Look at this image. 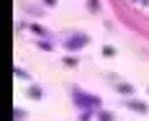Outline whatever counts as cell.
Wrapping results in <instances>:
<instances>
[{"label": "cell", "mask_w": 149, "mask_h": 121, "mask_svg": "<svg viewBox=\"0 0 149 121\" xmlns=\"http://www.w3.org/2000/svg\"><path fill=\"white\" fill-rule=\"evenodd\" d=\"M26 95H29L31 101H41V98H44V90L36 88V85H31V88H26Z\"/></svg>", "instance_id": "cell-6"}, {"label": "cell", "mask_w": 149, "mask_h": 121, "mask_svg": "<svg viewBox=\"0 0 149 121\" xmlns=\"http://www.w3.org/2000/svg\"><path fill=\"white\" fill-rule=\"evenodd\" d=\"M70 98H72V103H74L77 111H95V113H98V111L103 108V98L82 90L80 85H72V88H70Z\"/></svg>", "instance_id": "cell-1"}, {"label": "cell", "mask_w": 149, "mask_h": 121, "mask_svg": "<svg viewBox=\"0 0 149 121\" xmlns=\"http://www.w3.org/2000/svg\"><path fill=\"white\" fill-rule=\"evenodd\" d=\"M95 111H80V121H93Z\"/></svg>", "instance_id": "cell-12"}, {"label": "cell", "mask_w": 149, "mask_h": 121, "mask_svg": "<svg viewBox=\"0 0 149 121\" xmlns=\"http://www.w3.org/2000/svg\"><path fill=\"white\" fill-rule=\"evenodd\" d=\"M100 54H103V57H116V49H113V46H103Z\"/></svg>", "instance_id": "cell-13"}, {"label": "cell", "mask_w": 149, "mask_h": 121, "mask_svg": "<svg viewBox=\"0 0 149 121\" xmlns=\"http://www.w3.org/2000/svg\"><path fill=\"white\" fill-rule=\"evenodd\" d=\"M88 44H90V34H85V31H72L70 36H64V39H62L59 46L64 49V52L74 54V52H82Z\"/></svg>", "instance_id": "cell-2"}, {"label": "cell", "mask_w": 149, "mask_h": 121, "mask_svg": "<svg viewBox=\"0 0 149 121\" xmlns=\"http://www.w3.org/2000/svg\"><path fill=\"white\" fill-rule=\"evenodd\" d=\"M62 64L72 70V67H77V64H80V57H74V54H67V57H62Z\"/></svg>", "instance_id": "cell-8"}, {"label": "cell", "mask_w": 149, "mask_h": 121, "mask_svg": "<svg viewBox=\"0 0 149 121\" xmlns=\"http://www.w3.org/2000/svg\"><path fill=\"white\" fill-rule=\"evenodd\" d=\"M123 106L129 108V111H134V113H141V116H147V113H149V106L144 103V101L134 98V95H131V98H126V101H123Z\"/></svg>", "instance_id": "cell-3"}, {"label": "cell", "mask_w": 149, "mask_h": 121, "mask_svg": "<svg viewBox=\"0 0 149 121\" xmlns=\"http://www.w3.org/2000/svg\"><path fill=\"white\" fill-rule=\"evenodd\" d=\"M39 3H41V5H44V8H54V5H57V3H59V0H39Z\"/></svg>", "instance_id": "cell-14"}, {"label": "cell", "mask_w": 149, "mask_h": 121, "mask_svg": "<svg viewBox=\"0 0 149 121\" xmlns=\"http://www.w3.org/2000/svg\"><path fill=\"white\" fill-rule=\"evenodd\" d=\"M29 31H33L36 36H41V39H49V31L44 26H39V23H29Z\"/></svg>", "instance_id": "cell-7"}, {"label": "cell", "mask_w": 149, "mask_h": 121, "mask_svg": "<svg viewBox=\"0 0 149 121\" xmlns=\"http://www.w3.org/2000/svg\"><path fill=\"white\" fill-rule=\"evenodd\" d=\"M147 93H149V85H147Z\"/></svg>", "instance_id": "cell-17"}, {"label": "cell", "mask_w": 149, "mask_h": 121, "mask_svg": "<svg viewBox=\"0 0 149 121\" xmlns=\"http://www.w3.org/2000/svg\"><path fill=\"white\" fill-rule=\"evenodd\" d=\"M95 121H116V113L108 111V108H100V111L95 113Z\"/></svg>", "instance_id": "cell-5"}, {"label": "cell", "mask_w": 149, "mask_h": 121, "mask_svg": "<svg viewBox=\"0 0 149 121\" xmlns=\"http://www.w3.org/2000/svg\"><path fill=\"white\" fill-rule=\"evenodd\" d=\"M134 3H147V0H134Z\"/></svg>", "instance_id": "cell-16"}, {"label": "cell", "mask_w": 149, "mask_h": 121, "mask_svg": "<svg viewBox=\"0 0 149 121\" xmlns=\"http://www.w3.org/2000/svg\"><path fill=\"white\" fill-rule=\"evenodd\" d=\"M36 46H39L41 52H54V44H52L49 39H39V41H36Z\"/></svg>", "instance_id": "cell-9"}, {"label": "cell", "mask_w": 149, "mask_h": 121, "mask_svg": "<svg viewBox=\"0 0 149 121\" xmlns=\"http://www.w3.org/2000/svg\"><path fill=\"white\" fill-rule=\"evenodd\" d=\"M23 116H26V111H18V108H15V111H13V119H15V121H21V119H23Z\"/></svg>", "instance_id": "cell-15"}, {"label": "cell", "mask_w": 149, "mask_h": 121, "mask_svg": "<svg viewBox=\"0 0 149 121\" xmlns=\"http://www.w3.org/2000/svg\"><path fill=\"white\" fill-rule=\"evenodd\" d=\"M100 8H103V3H100V0H88V10L90 13H100Z\"/></svg>", "instance_id": "cell-10"}, {"label": "cell", "mask_w": 149, "mask_h": 121, "mask_svg": "<svg viewBox=\"0 0 149 121\" xmlns=\"http://www.w3.org/2000/svg\"><path fill=\"white\" fill-rule=\"evenodd\" d=\"M13 75L21 77V80H29V72H26V70H21V67H13Z\"/></svg>", "instance_id": "cell-11"}, {"label": "cell", "mask_w": 149, "mask_h": 121, "mask_svg": "<svg viewBox=\"0 0 149 121\" xmlns=\"http://www.w3.org/2000/svg\"><path fill=\"white\" fill-rule=\"evenodd\" d=\"M113 90L118 93V95H123V98H131V95L136 93V88L131 85V83H121V80H118V83L113 85Z\"/></svg>", "instance_id": "cell-4"}]
</instances>
